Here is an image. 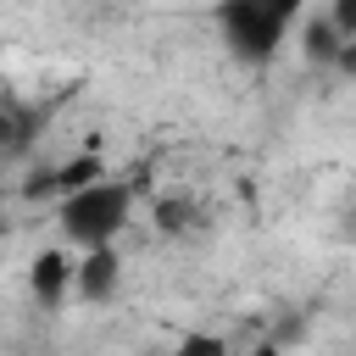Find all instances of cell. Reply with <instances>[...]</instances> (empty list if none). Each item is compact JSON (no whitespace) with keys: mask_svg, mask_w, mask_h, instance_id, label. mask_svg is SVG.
Listing matches in <instances>:
<instances>
[{"mask_svg":"<svg viewBox=\"0 0 356 356\" xmlns=\"http://www.w3.org/2000/svg\"><path fill=\"white\" fill-rule=\"evenodd\" d=\"M167 356H228V345H222L217 334H184Z\"/></svg>","mask_w":356,"mask_h":356,"instance_id":"8992f818","label":"cell"},{"mask_svg":"<svg viewBox=\"0 0 356 356\" xmlns=\"http://www.w3.org/2000/svg\"><path fill=\"white\" fill-rule=\"evenodd\" d=\"M273 6H278V11H284V17L295 22V28H300V22H306V6H312V0H273Z\"/></svg>","mask_w":356,"mask_h":356,"instance_id":"ba28073f","label":"cell"},{"mask_svg":"<svg viewBox=\"0 0 356 356\" xmlns=\"http://www.w3.org/2000/svg\"><path fill=\"white\" fill-rule=\"evenodd\" d=\"M250 356H289V350H278V345H256Z\"/></svg>","mask_w":356,"mask_h":356,"instance_id":"9c48e42d","label":"cell"},{"mask_svg":"<svg viewBox=\"0 0 356 356\" xmlns=\"http://www.w3.org/2000/svg\"><path fill=\"white\" fill-rule=\"evenodd\" d=\"M328 17L345 39H356V0H328Z\"/></svg>","mask_w":356,"mask_h":356,"instance_id":"52a82bcc","label":"cell"},{"mask_svg":"<svg viewBox=\"0 0 356 356\" xmlns=\"http://www.w3.org/2000/svg\"><path fill=\"white\" fill-rule=\"evenodd\" d=\"M28 284H33L39 306H61V300L78 289V261H72L67 250H39V256H33V273H28Z\"/></svg>","mask_w":356,"mask_h":356,"instance_id":"277c9868","label":"cell"},{"mask_svg":"<svg viewBox=\"0 0 356 356\" xmlns=\"http://www.w3.org/2000/svg\"><path fill=\"white\" fill-rule=\"evenodd\" d=\"M56 217H61V234L78 245V250H100V245H117L122 228L134 222V184L128 178H95L72 195L56 200Z\"/></svg>","mask_w":356,"mask_h":356,"instance_id":"6da1fadb","label":"cell"},{"mask_svg":"<svg viewBox=\"0 0 356 356\" xmlns=\"http://www.w3.org/2000/svg\"><path fill=\"white\" fill-rule=\"evenodd\" d=\"M217 33H222L228 56H239V61H273L278 44L295 33V22L273 0H217Z\"/></svg>","mask_w":356,"mask_h":356,"instance_id":"7a4b0ae2","label":"cell"},{"mask_svg":"<svg viewBox=\"0 0 356 356\" xmlns=\"http://www.w3.org/2000/svg\"><path fill=\"white\" fill-rule=\"evenodd\" d=\"M345 44H350V39L334 28V17H328V11H323V17H312V22H300V50H306V61H312V67H334Z\"/></svg>","mask_w":356,"mask_h":356,"instance_id":"5b68a950","label":"cell"},{"mask_svg":"<svg viewBox=\"0 0 356 356\" xmlns=\"http://www.w3.org/2000/svg\"><path fill=\"white\" fill-rule=\"evenodd\" d=\"M122 284V250L117 245H100V250H78V300L83 306H106Z\"/></svg>","mask_w":356,"mask_h":356,"instance_id":"3957f363","label":"cell"}]
</instances>
